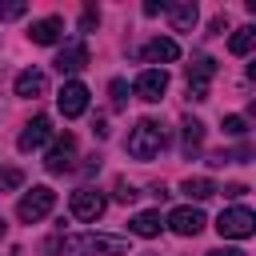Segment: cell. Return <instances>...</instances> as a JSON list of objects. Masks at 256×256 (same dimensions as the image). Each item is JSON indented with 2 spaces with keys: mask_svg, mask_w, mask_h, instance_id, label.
<instances>
[{
  "mask_svg": "<svg viewBox=\"0 0 256 256\" xmlns=\"http://www.w3.org/2000/svg\"><path fill=\"white\" fill-rule=\"evenodd\" d=\"M56 248H64V252H96V256H128V236L88 232V236H64V240H56Z\"/></svg>",
  "mask_w": 256,
  "mask_h": 256,
  "instance_id": "obj_1",
  "label": "cell"
},
{
  "mask_svg": "<svg viewBox=\"0 0 256 256\" xmlns=\"http://www.w3.org/2000/svg\"><path fill=\"white\" fill-rule=\"evenodd\" d=\"M164 144H168V136H164V128H160L156 120H140V124L128 132V156H136V160L160 156Z\"/></svg>",
  "mask_w": 256,
  "mask_h": 256,
  "instance_id": "obj_2",
  "label": "cell"
},
{
  "mask_svg": "<svg viewBox=\"0 0 256 256\" xmlns=\"http://www.w3.org/2000/svg\"><path fill=\"white\" fill-rule=\"evenodd\" d=\"M216 232H220L224 240H248V236L256 232V216H252V208H244V204L224 208L220 220H216Z\"/></svg>",
  "mask_w": 256,
  "mask_h": 256,
  "instance_id": "obj_3",
  "label": "cell"
},
{
  "mask_svg": "<svg viewBox=\"0 0 256 256\" xmlns=\"http://www.w3.org/2000/svg\"><path fill=\"white\" fill-rule=\"evenodd\" d=\"M52 204H56V192H52L48 184H36L32 192H24V196H20L16 216H20L24 224H36V220H44V216L52 212Z\"/></svg>",
  "mask_w": 256,
  "mask_h": 256,
  "instance_id": "obj_4",
  "label": "cell"
},
{
  "mask_svg": "<svg viewBox=\"0 0 256 256\" xmlns=\"http://www.w3.org/2000/svg\"><path fill=\"white\" fill-rule=\"evenodd\" d=\"M68 208H72V216H76V220L92 224V220H100V216H104L108 200H104V192H100V188H76V192H72V200H68Z\"/></svg>",
  "mask_w": 256,
  "mask_h": 256,
  "instance_id": "obj_5",
  "label": "cell"
},
{
  "mask_svg": "<svg viewBox=\"0 0 256 256\" xmlns=\"http://www.w3.org/2000/svg\"><path fill=\"white\" fill-rule=\"evenodd\" d=\"M76 136L72 132H64V136H56V144L48 148V156H44V168L52 172V176H64V172H72L76 164Z\"/></svg>",
  "mask_w": 256,
  "mask_h": 256,
  "instance_id": "obj_6",
  "label": "cell"
},
{
  "mask_svg": "<svg viewBox=\"0 0 256 256\" xmlns=\"http://www.w3.org/2000/svg\"><path fill=\"white\" fill-rule=\"evenodd\" d=\"M184 76H188V96H192V100H208V84H212V76H216V60H212V56H196Z\"/></svg>",
  "mask_w": 256,
  "mask_h": 256,
  "instance_id": "obj_7",
  "label": "cell"
},
{
  "mask_svg": "<svg viewBox=\"0 0 256 256\" xmlns=\"http://www.w3.org/2000/svg\"><path fill=\"white\" fill-rule=\"evenodd\" d=\"M164 92H168V72H164V68H144V72L136 76V96H140V100L156 104Z\"/></svg>",
  "mask_w": 256,
  "mask_h": 256,
  "instance_id": "obj_8",
  "label": "cell"
},
{
  "mask_svg": "<svg viewBox=\"0 0 256 256\" xmlns=\"http://www.w3.org/2000/svg\"><path fill=\"white\" fill-rule=\"evenodd\" d=\"M56 104H60V112H64L68 120H76V116H84V108H88V88H84L80 80H68V84L60 88Z\"/></svg>",
  "mask_w": 256,
  "mask_h": 256,
  "instance_id": "obj_9",
  "label": "cell"
},
{
  "mask_svg": "<svg viewBox=\"0 0 256 256\" xmlns=\"http://www.w3.org/2000/svg\"><path fill=\"white\" fill-rule=\"evenodd\" d=\"M52 136V120L48 116H32L28 124H24V132H20V140H16V148L20 152H32V148H44V140Z\"/></svg>",
  "mask_w": 256,
  "mask_h": 256,
  "instance_id": "obj_10",
  "label": "cell"
},
{
  "mask_svg": "<svg viewBox=\"0 0 256 256\" xmlns=\"http://www.w3.org/2000/svg\"><path fill=\"white\" fill-rule=\"evenodd\" d=\"M204 224H208V220H204V212H200V208H192V204H184V208H176V212L168 216V228H172L176 236H196Z\"/></svg>",
  "mask_w": 256,
  "mask_h": 256,
  "instance_id": "obj_11",
  "label": "cell"
},
{
  "mask_svg": "<svg viewBox=\"0 0 256 256\" xmlns=\"http://www.w3.org/2000/svg\"><path fill=\"white\" fill-rule=\"evenodd\" d=\"M140 56H144L148 64H172V60H180V44H176L172 36H156V40H148V44L140 48Z\"/></svg>",
  "mask_w": 256,
  "mask_h": 256,
  "instance_id": "obj_12",
  "label": "cell"
},
{
  "mask_svg": "<svg viewBox=\"0 0 256 256\" xmlns=\"http://www.w3.org/2000/svg\"><path fill=\"white\" fill-rule=\"evenodd\" d=\"M80 68H88V44H64L60 48V56H56V72H80Z\"/></svg>",
  "mask_w": 256,
  "mask_h": 256,
  "instance_id": "obj_13",
  "label": "cell"
},
{
  "mask_svg": "<svg viewBox=\"0 0 256 256\" xmlns=\"http://www.w3.org/2000/svg\"><path fill=\"white\" fill-rule=\"evenodd\" d=\"M44 92H48V76H44L40 68H24V72L16 76V96L36 100V96H44Z\"/></svg>",
  "mask_w": 256,
  "mask_h": 256,
  "instance_id": "obj_14",
  "label": "cell"
},
{
  "mask_svg": "<svg viewBox=\"0 0 256 256\" xmlns=\"http://www.w3.org/2000/svg\"><path fill=\"white\" fill-rule=\"evenodd\" d=\"M60 32H64V20H60V16H44V20H36V24L28 28L32 44H56Z\"/></svg>",
  "mask_w": 256,
  "mask_h": 256,
  "instance_id": "obj_15",
  "label": "cell"
},
{
  "mask_svg": "<svg viewBox=\"0 0 256 256\" xmlns=\"http://www.w3.org/2000/svg\"><path fill=\"white\" fill-rule=\"evenodd\" d=\"M160 228H164V220H160V208L136 212V216L128 220V232H136V236H160Z\"/></svg>",
  "mask_w": 256,
  "mask_h": 256,
  "instance_id": "obj_16",
  "label": "cell"
},
{
  "mask_svg": "<svg viewBox=\"0 0 256 256\" xmlns=\"http://www.w3.org/2000/svg\"><path fill=\"white\" fill-rule=\"evenodd\" d=\"M164 12L172 16V28H176V32H188V28L196 24V16H200L192 0H184V4H164Z\"/></svg>",
  "mask_w": 256,
  "mask_h": 256,
  "instance_id": "obj_17",
  "label": "cell"
},
{
  "mask_svg": "<svg viewBox=\"0 0 256 256\" xmlns=\"http://www.w3.org/2000/svg\"><path fill=\"white\" fill-rule=\"evenodd\" d=\"M180 192H184L188 200H208V196H216L220 188H216V184H212L208 176H188V180L180 184Z\"/></svg>",
  "mask_w": 256,
  "mask_h": 256,
  "instance_id": "obj_18",
  "label": "cell"
},
{
  "mask_svg": "<svg viewBox=\"0 0 256 256\" xmlns=\"http://www.w3.org/2000/svg\"><path fill=\"white\" fill-rule=\"evenodd\" d=\"M252 48H256V28H252V24L236 28V32H232V40H228V52H232V56H248Z\"/></svg>",
  "mask_w": 256,
  "mask_h": 256,
  "instance_id": "obj_19",
  "label": "cell"
},
{
  "mask_svg": "<svg viewBox=\"0 0 256 256\" xmlns=\"http://www.w3.org/2000/svg\"><path fill=\"white\" fill-rule=\"evenodd\" d=\"M200 144H204V124L188 116V120H184V156H192Z\"/></svg>",
  "mask_w": 256,
  "mask_h": 256,
  "instance_id": "obj_20",
  "label": "cell"
},
{
  "mask_svg": "<svg viewBox=\"0 0 256 256\" xmlns=\"http://www.w3.org/2000/svg\"><path fill=\"white\" fill-rule=\"evenodd\" d=\"M24 184V172L20 168H4L0 172V192H12V188H20Z\"/></svg>",
  "mask_w": 256,
  "mask_h": 256,
  "instance_id": "obj_21",
  "label": "cell"
},
{
  "mask_svg": "<svg viewBox=\"0 0 256 256\" xmlns=\"http://www.w3.org/2000/svg\"><path fill=\"white\" fill-rule=\"evenodd\" d=\"M224 132H228V136H244V132H248V120H244V116H224Z\"/></svg>",
  "mask_w": 256,
  "mask_h": 256,
  "instance_id": "obj_22",
  "label": "cell"
},
{
  "mask_svg": "<svg viewBox=\"0 0 256 256\" xmlns=\"http://www.w3.org/2000/svg\"><path fill=\"white\" fill-rule=\"evenodd\" d=\"M28 12V4L24 0H12V4H0V20H16V16H24Z\"/></svg>",
  "mask_w": 256,
  "mask_h": 256,
  "instance_id": "obj_23",
  "label": "cell"
},
{
  "mask_svg": "<svg viewBox=\"0 0 256 256\" xmlns=\"http://www.w3.org/2000/svg\"><path fill=\"white\" fill-rule=\"evenodd\" d=\"M136 196H140V192H136L128 180H120V184H116V200H124V204H128V200H136Z\"/></svg>",
  "mask_w": 256,
  "mask_h": 256,
  "instance_id": "obj_24",
  "label": "cell"
},
{
  "mask_svg": "<svg viewBox=\"0 0 256 256\" xmlns=\"http://www.w3.org/2000/svg\"><path fill=\"white\" fill-rule=\"evenodd\" d=\"M96 24H100V12H96V8H84V16H80V28L88 32V28H96Z\"/></svg>",
  "mask_w": 256,
  "mask_h": 256,
  "instance_id": "obj_25",
  "label": "cell"
},
{
  "mask_svg": "<svg viewBox=\"0 0 256 256\" xmlns=\"http://www.w3.org/2000/svg\"><path fill=\"white\" fill-rule=\"evenodd\" d=\"M124 92H128V84L124 80H112V104L116 108H124Z\"/></svg>",
  "mask_w": 256,
  "mask_h": 256,
  "instance_id": "obj_26",
  "label": "cell"
},
{
  "mask_svg": "<svg viewBox=\"0 0 256 256\" xmlns=\"http://www.w3.org/2000/svg\"><path fill=\"white\" fill-rule=\"evenodd\" d=\"M156 12H164V4H156V0H148V4H144V16H156Z\"/></svg>",
  "mask_w": 256,
  "mask_h": 256,
  "instance_id": "obj_27",
  "label": "cell"
},
{
  "mask_svg": "<svg viewBox=\"0 0 256 256\" xmlns=\"http://www.w3.org/2000/svg\"><path fill=\"white\" fill-rule=\"evenodd\" d=\"M244 192H248L244 184H228V188H224V196H244Z\"/></svg>",
  "mask_w": 256,
  "mask_h": 256,
  "instance_id": "obj_28",
  "label": "cell"
},
{
  "mask_svg": "<svg viewBox=\"0 0 256 256\" xmlns=\"http://www.w3.org/2000/svg\"><path fill=\"white\" fill-rule=\"evenodd\" d=\"M208 256H244L240 248H216V252H208Z\"/></svg>",
  "mask_w": 256,
  "mask_h": 256,
  "instance_id": "obj_29",
  "label": "cell"
},
{
  "mask_svg": "<svg viewBox=\"0 0 256 256\" xmlns=\"http://www.w3.org/2000/svg\"><path fill=\"white\" fill-rule=\"evenodd\" d=\"M4 232H8V224H4V216H0V236H4Z\"/></svg>",
  "mask_w": 256,
  "mask_h": 256,
  "instance_id": "obj_30",
  "label": "cell"
}]
</instances>
